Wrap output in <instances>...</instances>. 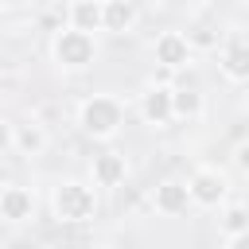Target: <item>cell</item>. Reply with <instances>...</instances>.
<instances>
[{"label": "cell", "instance_id": "52a82bcc", "mask_svg": "<svg viewBox=\"0 0 249 249\" xmlns=\"http://www.w3.org/2000/svg\"><path fill=\"white\" fill-rule=\"evenodd\" d=\"M140 121L152 124V128L171 124V86L156 82V86H148V89L140 93Z\"/></svg>", "mask_w": 249, "mask_h": 249}, {"label": "cell", "instance_id": "9c48e42d", "mask_svg": "<svg viewBox=\"0 0 249 249\" xmlns=\"http://www.w3.org/2000/svg\"><path fill=\"white\" fill-rule=\"evenodd\" d=\"M136 23H140V8L132 0H101V31L128 35Z\"/></svg>", "mask_w": 249, "mask_h": 249}, {"label": "cell", "instance_id": "7a4b0ae2", "mask_svg": "<svg viewBox=\"0 0 249 249\" xmlns=\"http://www.w3.org/2000/svg\"><path fill=\"white\" fill-rule=\"evenodd\" d=\"M51 58H54L58 70L82 74V70H89L93 58H97V39H93V35H82V31H74V27L62 23V27L54 31V39H51Z\"/></svg>", "mask_w": 249, "mask_h": 249}, {"label": "cell", "instance_id": "2e32d148", "mask_svg": "<svg viewBox=\"0 0 249 249\" xmlns=\"http://www.w3.org/2000/svg\"><path fill=\"white\" fill-rule=\"evenodd\" d=\"M183 39H187V47L191 51H218L222 47V31H214V27H191V31H183Z\"/></svg>", "mask_w": 249, "mask_h": 249}, {"label": "cell", "instance_id": "3957f363", "mask_svg": "<svg viewBox=\"0 0 249 249\" xmlns=\"http://www.w3.org/2000/svg\"><path fill=\"white\" fill-rule=\"evenodd\" d=\"M51 214H54L58 222H70V226L89 222V218L97 214V195H93V187L82 183V179H62V183L51 191Z\"/></svg>", "mask_w": 249, "mask_h": 249}, {"label": "cell", "instance_id": "ac0fdd59", "mask_svg": "<svg viewBox=\"0 0 249 249\" xmlns=\"http://www.w3.org/2000/svg\"><path fill=\"white\" fill-rule=\"evenodd\" d=\"M233 160H237V167L245 171V167H249V148H245V144H237V152H233Z\"/></svg>", "mask_w": 249, "mask_h": 249}, {"label": "cell", "instance_id": "277c9868", "mask_svg": "<svg viewBox=\"0 0 249 249\" xmlns=\"http://www.w3.org/2000/svg\"><path fill=\"white\" fill-rule=\"evenodd\" d=\"M183 183H187L191 206L214 210V206H222V202L230 198V179H226L218 167H198V171H191V179H183Z\"/></svg>", "mask_w": 249, "mask_h": 249}, {"label": "cell", "instance_id": "44dd1931", "mask_svg": "<svg viewBox=\"0 0 249 249\" xmlns=\"http://www.w3.org/2000/svg\"><path fill=\"white\" fill-rule=\"evenodd\" d=\"M101 249H113V245H101Z\"/></svg>", "mask_w": 249, "mask_h": 249}, {"label": "cell", "instance_id": "5b68a950", "mask_svg": "<svg viewBox=\"0 0 249 249\" xmlns=\"http://www.w3.org/2000/svg\"><path fill=\"white\" fill-rule=\"evenodd\" d=\"M218 66H222V74H226L233 86L249 82V43H245L241 31H233L230 39H222V47H218Z\"/></svg>", "mask_w": 249, "mask_h": 249}, {"label": "cell", "instance_id": "4fadbf2b", "mask_svg": "<svg viewBox=\"0 0 249 249\" xmlns=\"http://www.w3.org/2000/svg\"><path fill=\"white\" fill-rule=\"evenodd\" d=\"M206 113V97L195 86H171V121H202Z\"/></svg>", "mask_w": 249, "mask_h": 249}, {"label": "cell", "instance_id": "8992f818", "mask_svg": "<svg viewBox=\"0 0 249 249\" xmlns=\"http://www.w3.org/2000/svg\"><path fill=\"white\" fill-rule=\"evenodd\" d=\"M152 54H156V62L163 70H187L195 62V51L187 47L183 31H160L156 43H152Z\"/></svg>", "mask_w": 249, "mask_h": 249}, {"label": "cell", "instance_id": "e0dca14e", "mask_svg": "<svg viewBox=\"0 0 249 249\" xmlns=\"http://www.w3.org/2000/svg\"><path fill=\"white\" fill-rule=\"evenodd\" d=\"M4 156H12V121L0 117V160Z\"/></svg>", "mask_w": 249, "mask_h": 249}, {"label": "cell", "instance_id": "7c38bea8", "mask_svg": "<svg viewBox=\"0 0 249 249\" xmlns=\"http://www.w3.org/2000/svg\"><path fill=\"white\" fill-rule=\"evenodd\" d=\"M66 16V27L82 31V35H97L101 31V0H74L62 8Z\"/></svg>", "mask_w": 249, "mask_h": 249}, {"label": "cell", "instance_id": "ba28073f", "mask_svg": "<svg viewBox=\"0 0 249 249\" xmlns=\"http://www.w3.org/2000/svg\"><path fill=\"white\" fill-rule=\"evenodd\" d=\"M152 206H156V214H163V218H179V214H187V210H191L187 183H183V179H163V183H156V191H152Z\"/></svg>", "mask_w": 249, "mask_h": 249}, {"label": "cell", "instance_id": "ffe728a7", "mask_svg": "<svg viewBox=\"0 0 249 249\" xmlns=\"http://www.w3.org/2000/svg\"><path fill=\"white\" fill-rule=\"evenodd\" d=\"M12 183V171H8V160H0V187Z\"/></svg>", "mask_w": 249, "mask_h": 249}, {"label": "cell", "instance_id": "8fae6325", "mask_svg": "<svg viewBox=\"0 0 249 249\" xmlns=\"http://www.w3.org/2000/svg\"><path fill=\"white\" fill-rule=\"evenodd\" d=\"M31 214H35V195H31L27 187H19V183L0 187V218H4V222L19 226V222H27Z\"/></svg>", "mask_w": 249, "mask_h": 249}, {"label": "cell", "instance_id": "9a60e30c", "mask_svg": "<svg viewBox=\"0 0 249 249\" xmlns=\"http://www.w3.org/2000/svg\"><path fill=\"white\" fill-rule=\"evenodd\" d=\"M218 226H222L226 237H241V233H249V210H245L241 202H230V206L222 210Z\"/></svg>", "mask_w": 249, "mask_h": 249}, {"label": "cell", "instance_id": "30bf717a", "mask_svg": "<svg viewBox=\"0 0 249 249\" xmlns=\"http://www.w3.org/2000/svg\"><path fill=\"white\" fill-rule=\"evenodd\" d=\"M128 175V160L121 152H97L89 163V187H121Z\"/></svg>", "mask_w": 249, "mask_h": 249}, {"label": "cell", "instance_id": "5bb4252c", "mask_svg": "<svg viewBox=\"0 0 249 249\" xmlns=\"http://www.w3.org/2000/svg\"><path fill=\"white\" fill-rule=\"evenodd\" d=\"M47 144H51V136H47L43 124H35V121H27V124H12V152L35 160V156L47 152Z\"/></svg>", "mask_w": 249, "mask_h": 249}, {"label": "cell", "instance_id": "d6986e66", "mask_svg": "<svg viewBox=\"0 0 249 249\" xmlns=\"http://www.w3.org/2000/svg\"><path fill=\"white\" fill-rule=\"evenodd\" d=\"M226 249H249V233H241V237H226Z\"/></svg>", "mask_w": 249, "mask_h": 249}, {"label": "cell", "instance_id": "6da1fadb", "mask_svg": "<svg viewBox=\"0 0 249 249\" xmlns=\"http://www.w3.org/2000/svg\"><path fill=\"white\" fill-rule=\"evenodd\" d=\"M124 124V105L113 93H93L78 105V128L93 140H113Z\"/></svg>", "mask_w": 249, "mask_h": 249}]
</instances>
